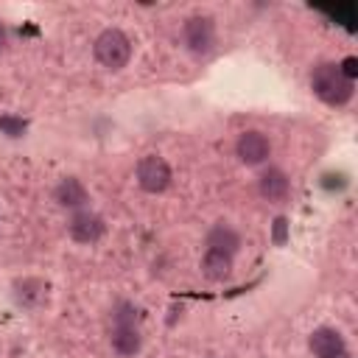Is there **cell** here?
I'll return each mask as SVG.
<instances>
[{
	"label": "cell",
	"mask_w": 358,
	"mask_h": 358,
	"mask_svg": "<svg viewBox=\"0 0 358 358\" xmlns=\"http://www.w3.org/2000/svg\"><path fill=\"white\" fill-rule=\"evenodd\" d=\"M310 87H313V92H316L324 103H330V106H341V103H347V101L352 98V81H347V78L341 76L338 64H333V62H322V64L313 67V73H310Z\"/></svg>",
	"instance_id": "1"
},
{
	"label": "cell",
	"mask_w": 358,
	"mask_h": 358,
	"mask_svg": "<svg viewBox=\"0 0 358 358\" xmlns=\"http://www.w3.org/2000/svg\"><path fill=\"white\" fill-rule=\"evenodd\" d=\"M129 56H131V42H129V36H126L123 31L106 28V31L95 39V59H98L103 67L120 70V67H126Z\"/></svg>",
	"instance_id": "2"
},
{
	"label": "cell",
	"mask_w": 358,
	"mask_h": 358,
	"mask_svg": "<svg viewBox=\"0 0 358 358\" xmlns=\"http://www.w3.org/2000/svg\"><path fill=\"white\" fill-rule=\"evenodd\" d=\"M137 182L145 193H162L171 185V168L162 157L148 154L137 162Z\"/></svg>",
	"instance_id": "3"
},
{
	"label": "cell",
	"mask_w": 358,
	"mask_h": 358,
	"mask_svg": "<svg viewBox=\"0 0 358 358\" xmlns=\"http://www.w3.org/2000/svg\"><path fill=\"white\" fill-rule=\"evenodd\" d=\"M182 36H185V45L193 50V53H207L215 42V25L210 17H190L182 28Z\"/></svg>",
	"instance_id": "4"
},
{
	"label": "cell",
	"mask_w": 358,
	"mask_h": 358,
	"mask_svg": "<svg viewBox=\"0 0 358 358\" xmlns=\"http://www.w3.org/2000/svg\"><path fill=\"white\" fill-rule=\"evenodd\" d=\"M308 347L316 358H341V355H347L344 338L336 327H316L308 338Z\"/></svg>",
	"instance_id": "5"
},
{
	"label": "cell",
	"mask_w": 358,
	"mask_h": 358,
	"mask_svg": "<svg viewBox=\"0 0 358 358\" xmlns=\"http://www.w3.org/2000/svg\"><path fill=\"white\" fill-rule=\"evenodd\" d=\"M67 229H70V238L73 241H78V243H95L103 235V218L95 215V213H90V210H81V213H76L70 218Z\"/></svg>",
	"instance_id": "6"
},
{
	"label": "cell",
	"mask_w": 358,
	"mask_h": 358,
	"mask_svg": "<svg viewBox=\"0 0 358 358\" xmlns=\"http://www.w3.org/2000/svg\"><path fill=\"white\" fill-rule=\"evenodd\" d=\"M268 151H271V145H268L266 134H260V131H243L238 137V157L243 165H260L268 157Z\"/></svg>",
	"instance_id": "7"
},
{
	"label": "cell",
	"mask_w": 358,
	"mask_h": 358,
	"mask_svg": "<svg viewBox=\"0 0 358 358\" xmlns=\"http://www.w3.org/2000/svg\"><path fill=\"white\" fill-rule=\"evenodd\" d=\"M229 271H232V255L218 252V249H207V255L201 260V274L213 282H221L229 277Z\"/></svg>",
	"instance_id": "8"
},
{
	"label": "cell",
	"mask_w": 358,
	"mask_h": 358,
	"mask_svg": "<svg viewBox=\"0 0 358 358\" xmlns=\"http://www.w3.org/2000/svg\"><path fill=\"white\" fill-rule=\"evenodd\" d=\"M56 201H59L62 207H67V210H78V207L87 204V187H84L76 176H67V179H62L59 187H56Z\"/></svg>",
	"instance_id": "9"
},
{
	"label": "cell",
	"mask_w": 358,
	"mask_h": 358,
	"mask_svg": "<svg viewBox=\"0 0 358 358\" xmlns=\"http://www.w3.org/2000/svg\"><path fill=\"white\" fill-rule=\"evenodd\" d=\"M288 176L280 171V168H268L263 176H260V193H263V199H268V201H282L285 196H288Z\"/></svg>",
	"instance_id": "10"
},
{
	"label": "cell",
	"mask_w": 358,
	"mask_h": 358,
	"mask_svg": "<svg viewBox=\"0 0 358 358\" xmlns=\"http://www.w3.org/2000/svg\"><path fill=\"white\" fill-rule=\"evenodd\" d=\"M238 246H241V238H238V232H235L232 227H227V224H215V227L210 229V235H207V249H218V252L232 255V252H238Z\"/></svg>",
	"instance_id": "11"
},
{
	"label": "cell",
	"mask_w": 358,
	"mask_h": 358,
	"mask_svg": "<svg viewBox=\"0 0 358 358\" xmlns=\"http://www.w3.org/2000/svg\"><path fill=\"white\" fill-rule=\"evenodd\" d=\"M14 291H17V302L25 308H36L48 296V285L42 280H20L14 282Z\"/></svg>",
	"instance_id": "12"
},
{
	"label": "cell",
	"mask_w": 358,
	"mask_h": 358,
	"mask_svg": "<svg viewBox=\"0 0 358 358\" xmlns=\"http://www.w3.org/2000/svg\"><path fill=\"white\" fill-rule=\"evenodd\" d=\"M112 347L123 355H131L140 350V333L137 327H112Z\"/></svg>",
	"instance_id": "13"
},
{
	"label": "cell",
	"mask_w": 358,
	"mask_h": 358,
	"mask_svg": "<svg viewBox=\"0 0 358 358\" xmlns=\"http://www.w3.org/2000/svg\"><path fill=\"white\" fill-rule=\"evenodd\" d=\"M112 319H115V327H134L137 310H134L131 305H126V302H123V305L115 310V316H112Z\"/></svg>",
	"instance_id": "14"
},
{
	"label": "cell",
	"mask_w": 358,
	"mask_h": 358,
	"mask_svg": "<svg viewBox=\"0 0 358 358\" xmlns=\"http://www.w3.org/2000/svg\"><path fill=\"white\" fill-rule=\"evenodd\" d=\"M338 70H341V76H344L347 81H352V78L358 76V59H355V56H347V59L338 64Z\"/></svg>",
	"instance_id": "15"
},
{
	"label": "cell",
	"mask_w": 358,
	"mask_h": 358,
	"mask_svg": "<svg viewBox=\"0 0 358 358\" xmlns=\"http://www.w3.org/2000/svg\"><path fill=\"white\" fill-rule=\"evenodd\" d=\"M0 129H3V131H8L11 137H17V134H22L25 123H22V120H17V117H0Z\"/></svg>",
	"instance_id": "16"
},
{
	"label": "cell",
	"mask_w": 358,
	"mask_h": 358,
	"mask_svg": "<svg viewBox=\"0 0 358 358\" xmlns=\"http://www.w3.org/2000/svg\"><path fill=\"white\" fill-rule=\"evenodd\" d=\"M285 232H288V221L277 218L274 221V243H285Z\"/></svg>",
	"instance_id": "17"
},
{
	"label": "cell",
	"mask_w": 358,
	"mask_h": 358,
	"mask_svg": "<svg viewBox=\"0 0 358 358\" xmlns=\"http://www.w3.org/2000/svg\"><path fill=\"white\" fill-rule=\"evenodd\" d=\"M3 42H6V31H3V25H0V48H3Z\"/></svg>",
	"instance_id": "18"
}]
</instances>
